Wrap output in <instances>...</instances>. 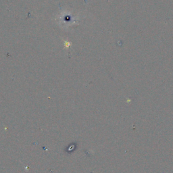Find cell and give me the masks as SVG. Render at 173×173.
<instances>
[{
	"mask_svg": "<svg viewBox=\"0 0 173 173\" xmlns=\"http://www.w3.org/2000/svg\"><path fill=\"white\" fill-rule=\"evenodd\" d=\"M65 46L66 47V48H68L70 45H71V43H70V42H67V41H65Z\"/></svg>",
	"mask_w": 173,
	"mask_h": 173,
	"instance_id": "obj_1",
	"label": "cell"
}]
</instances>
